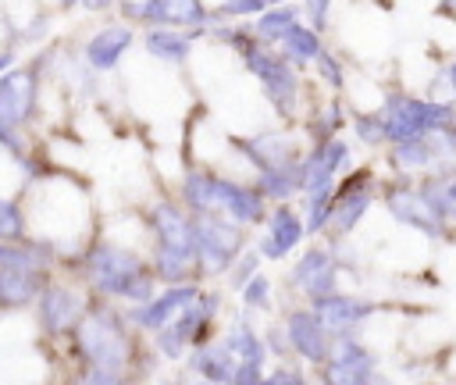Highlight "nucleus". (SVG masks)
Masks as SVG:
<instances>
[{
  "label": "nucleus",
  "instance_id": "32",
  "mask_svg": "<svg viewBox=\"0 0 456 385\" xmlns=\"http://www.w3.org/2000/svg\"><path fill=\"white\" fill-rule=\"evenodd\" d=\"M331 203H335V196H331V185L310 189V207H306V228H310V232H317V228H324V225H328Z\"/></svg>",
  "mask_w": 456,
  "mask_h": 385
},
{
  "label": "nucleus",
  "instance_id": "34",
  "mask_svg": "<svg viewBox=\"0 0 456 385\" xmlns=\"http://www.w3.org/2000/svg\"><path fill=\"white\" fill-rule=\"evenodd\" d=\"M21 232H25V225H21L18 207L7 203V200H0V239H18Z\"/></svg>",
  "mask_w": 456,
  "mask_h": 385
},
{
  "label": "nucleus",
  "instance_id": "13",
  "mask_svg": "<svg viewBox=\"0 0 456 385\" xmlns=\"http://www.w3.org/2000/svg\"><path fill=\"white\" fill-rule=\"evenodd\" d=\"M292 282H296L299 289H306L314 299L335 292V260L328 257V250H310V253L296 264Z\"/></svg>",
  "mask_w": 456,
  "mask_h": 385
},
{
  "label": "nucleus",
  "instance_id": "10",
  "mask_svg": "<svg viewBox=\"0 0 456 385\" xmlns=\"http://www.w3.org/2000/svg\"><path fill=\"white\" fill-rule=\"evenodd\" d=\"M128 14L157 25H203L207 11L200 0H146V4H128Z\"/></svg>",
  "mask_w": 456,
  "mask_h": 385
},
{
  "label": "nucleus",
  "instance_id": "24",
  "mask_svg": "<svg viewBox=\"0 0 456 385\" xmlns=\"http://www.w3.org/2000/svg\"><path fill=\"white\" fill-rule=\"evenodd\" d=\"M235 353L228 346H203L196 356H192V371L210 378V381H232L235 378Z\"/></svg>",
  "mask_w": 456,
  "mask_h": 385
},
{
  "label": "nucleus",
  "instance_id": "37",
  "mask_svg": "<svg viewBox=\"0 0 456 385\" xmlns=\"http://www.w3.org/2000/svg\"><path fill=\"white\" fill-rule=\"evenodd\" d=\"M267 0H224L221 14H260Z\"/></svg>",
  "mask_w": 456,
  "mask_h": 385
},
{
  "label": "nucleus",
  "instance_id": "17",
  "mask_svg": "<svg viewBox=\"0 0 456 385\" xmlns=\"http://www.w3.org/2000/svg\"><path fill=\"white\" fill-rule=\"evenodd\" d=\"M128 43H132V29L128 25H110V29H103L89 39L86 57H89L93 68H114L118 57L128 50Z\"/></svg>",
  "mask_w": 456,
  "mask_h": 385
},
{
  "label": "nucleus",
  "instance_id": "30",
  "mask_svg": "<svg viewBox=\"0 0 456 385\" xmlns=\"http://www.w3.org/2000/svg\"><path fill=\"white\" fill-rule=\"evenodd\" d=\"M424 196L435 203V210L442 217H456V175H445V178H435L424 185Z\"/></svg>",
  "mask_w": 456,
  "mask_h": 385
},
{
  "label": "nucleus",
  "instance_id": "19",
  "mask_svg": "<svg viewBox=\"0 0 456 385\" xmlns=\"http://www.w3.org/2000/svg\"><path fill=\"white\" fill-rule=\"evenodd\" d=\"M235 146L260 168H278V164H289L292 160V143L281 139V135H256V139H235Z\"/></svg>",
  "mask_w": 456,
  "mask_h": 385
},
{
  "label": "nucleus",
  "instance_id": "46",
  "mask_svg": "<svg viewBox=\"0 0 456 385\" xmlns=\"http://www.w3.org/2000/svg\"><path fill=\"white\" fill-rule=\"evenodd\" d=\"M64 4H71V0H64Z\"/></svg>",
  "mask_w": 456,
  "mask_h": 385
},
{
  "label": "nucleus",
  "instance_id": "21",
  "mask_svg": "<svg viewBox=\"0 0 456 385\" xmlns=\"http://www.w3.org/2000/svg\"><path fill=\"white\" fill-rule=\"evenodd\" d=\"M449 143H442L438 132H424L417 139H406V143H395V164L403 168H420V164H435L438 157H445Z\"/></svg>",
  "mask_w": 456,
  "mask_h": 385
},
{
  "label": "nucleus",
  "instance_id": "14",
  "mask_svg": "<svg viewBox=\"0 0 456 385\" xmlns=\"http://www.w3.org/2000/svg\"><path fill=\"white\" fill-rule=\"evenodd\" d=\"M214 207L228 210L235 221H260L264 217V203L253 189H242L235 182H224V178H214Z\"/></svg>",
  "mask_w": 456,
  "mask_h": 385
},
{
  "label": "nucleus",
  "instance_id": "45",
  "mask_svg": "<svg viewBox=\"0 0 456 385\" xmlns=\"http://www.w3.org/2000/svg\"><path fill=\"white\" fill-rule=\"evenodd\" d=\"M107 4H110V0H86V7H93V11H96V7H107Z\"/></svg>",
  "mask_w": 456,
  "mask_h": 385
},
{
  "label": "nucleus",
  "instance_id": "11",
  "mask_svg": "<svg viewBox=\"0 0 456 385\" xmlns=\"http://www.w3.org/2000/svg\"><path fill=\"white\" fill-rule=\"evenodd\" d=\"M346 157H349V150H346L342 139H324V143H317L314 153H310L306 164H303V189L310 192V189L331 185V178H335V171L346 164Z\"/></svg>",
  "mask_w": 456,
  "mask_h": 385
},
{
  "label": "nucleus",
  "instance_id": "23",
  "mask_svg": "<svg viewBox=\"0 0 456 385\" xmlns=\"http://www.w3.org/2000/svg\"><path fill=\"white\" fill-rule=\"evenodd\" d=\"M39 278L36 267H0V303L4 307H21L36 296Z\"/></svg>",
  "mask_w": 456,
  "mask_h": 385
},
{
  "label": "nucleus",
  "instance_id": "18",
  "mask_svg": "<svg viewBox=\"0 0 456 385\" xmlns=\"http://www.w3.org/2000/svg\"><path fill=\"white\" fill-rule=\"evenodd\" d=\"M39 314H43V324L50 332H64L78 314H82V299L71 292V289H46L43 299H39Z\"/></svg>",
  "mask_w": 456,
  "mask_h": 385
},
{
  "label": "nucleus",
  "instance_id": "3",
  "mask_svg": "<svg viewBox=\"0 0 456 385\" xmlns=\"http://www.w3.org/2000/svg\"><path fill=\"white\" fill-rule=\"evenodd\" d=\"M239 242H242V232L235 225L221 221V217H207L203 214L192 225V246H196V257H200V264L207 271H224L232 264Z\"/></svg>",
  "mask_w": 456,
  "mask_h": 385
},
{
  "label": "nucleus",
  "instance_id": "8",
  "mask_svg": "<svg viewBox=\"0 0 456 385\" xmlns=\"http://www.w3.org/2000/svg\"><path fill=\"white\" fill-rule=\"evenodd\" d=\"M289 342H292L296 353H303L306 360H328V353H331L328 324L321 321V314H310V310L289 314Z\"/></svg>",
  "mask_w": 456,
  "mask_h": 385
},
{
  "label": "nucleus",
  "instance_id": "43",
  "mask_svg": "<svg viewBox=\"0 0 456 385\" xmlns=\"http://www.w3.org/2000/svg\"><path fill=\"white\" fill-rule=\"evenodd\" d=\"M271 346H274V349H278V353H285V339H281V335H278V332H274V335H271Z\"/></svg>",
  "mask_w": 456,
  "mask_h": 385
},
{
  "label": "nucleus",
  "instance_id": "4",
  "mask_svg": "<svg viewBox=\"0 0 456 385\" xmlns=\"http://www.w3.org/2000/svg\"><path fill=\"white\" fill-rule=\"evenodd\" d=\"M32 96H36V82L28 71H14V75L0 78V143H7L11 150H18L14 125H21L28 118Z\"/></svg>",
  "mask_w": 456,
  "mask_h": 385
},
{
  "label": "nucleus",
  "instance_id": "6",
  "mask_svg": "<svg viewBox=\"0 0 456 385\" xmlns=\"http://www.w3.org/2000/svg\"><path fill=\"white\" fill-rule=\"evenodd\" d=\"M381 125H385V139H392V143H406V139H417V135L431 132L428 100L388 96V103L381 111Z\"/></svg>",
  "mask_w": 456,
  "mask_h": 385
},
{
  "label": "nucleus",
  "instance_id": "29",
  "mask_svg": "<svg viewBox=\"0 0 456 385\" xmlns=\"http://www.w3.org/2000/svg\"><path fill=\"white\" fill-rule=\"evenodd\" d=\"M296 25V7H271L256 18V36L264 39H285V32Z\"/></svg>",
  "mask_w": 456,
  "mask_h": 385
},
{
  "label": "nucleus",
  "instance_id": "25",
  "mask_svg": "<svg viewBox=\"0 0 456 385\" xmlns=\"http://www.w3.org/2000/svg\"><path fill=\"white\" fill-rule=\"evenodd\" d=\"M299 185H303V164H296V160L278 164V168H267V171H260V178H256V189H260L264 196H289V192L299 189Z\"/></svg>",
  "mask_w": 456,
  "mask_h": 385
},
{
  "label": "nucleus",
  "instance_id": "16",
  "mask_svg": "<svg viewBox=\"0 0 456 385\" xmlns=\"http://www.w3.org/2000/svg\"><path fill=\"white\" fill-rule=\"evenodd\" d=\"M196 296V285H171L164 296H157L153 303H146V307H139V310H132V317L142 324V328H164V321L167 317H175L189 299Z\"/></svg>",
  "mask_w": 456,
  "mask_h": 385
},
{
  "label": "nucleus",
  "instance_id": "27",
  "mask_svg": "<svg viewBox=\"0 0 456 385\" xmlns=\"http://www.w3.org/2000/svg\"><path fill=\"white\" fill-rule=\"evenodd\" d=\"M146 50H150L153 57H160V61H185V53H189V36L171 32V29H157V32L146 36Z\"/></svg>",
  "mask_w": 456,
  "mask_h": 385
},
{
  "label": "nucleus",
  "instance_id": "1",
  "mask_svg": "<svg viewBox=\"0 0 456 385\" xmlns=\"http://www.w3.org/2000/svg\"><path fill=\"white\" fill-rule=\"evenodd\" d=\"M89 274L93 282L103 289V292H114V296H128V299H150V278L142 271V264L125 253V250H96L89 257Z\"/></svg>",
  "mask_w": 456,
  "mask_h": 385
},
{
  "label": "nucleus",
  "instance_id": "44",
  "mask_svg": "<svg viewBox=\"0 0 456 385\" xmlns=\"http://www.w3.org/2000/svg\"><path fill=\"white\" fill-rule=\"evenodd\" d=\"M449 89H452V96H456V64L449 68Z\"/></svg>",
  "mask_w": 456,
  "mask_h": 385
},
{
  "label": "nucleus",
  "instance_id": "41",
  "mask_svg": "<svg viewBox=\"0 0 456 385\" xmlns=\"http://www.w3.org/2000/svg\"><path fill=\"white\" fill-rule=\"evenodd\" d=\"M306 14L314 21V29L324 25V14H328V0H306Z\"/></svg>",
  "mask_w": 456,
  "mask_h": 385
},
{
  "label": "nucleus",
  "instance_id": "33",
  "mask_svg": "<svg viewBox=\"0 0 456 385\" xmlns=\"http://www.w3.org/2000/svg\"><path fill=\"white\" fill-rule=\"evenodd\" d=\"M235 356H242V360H264V346H260V339L246 328V324H239L232 335H228V342H224Z\"/></svg>",
  "mask_w": 456,
  "mask_h": 385
},
{
  "label": "nucleus",
  "instance_id": "7",
  "mask_svg": "<svg viewBox=\"0 0 456 385\" xmlns=\"http://www.w3.org/2000/svg\"><path fill=\"white\" fill-rule=\"evenodd\" d=\"M367 203H370V171H360V175H353L349 182H342V189H338V196H335V203H331L328 225H331L338 235L349 232V228L360 221V214L367 210Z\"/></svg>",
  "mask_w": 456,
  "mask_h": 385
},
{
  "label": "nucleus",
  "instance_id": "9",
  "mask_svg": "<svg viewBox=\"0 0 456 385\" xmlns=\"http://www.w3.org/2000/svg\"><path fill=\"white\" fill-rule=\"evenodd\" d=\"M328 381H370L374 378V356L349 335H342L331 346V364H328Z\"/></svg>",
  "mask_w": 456,
  "mask_h": 385
},
{
  "label": "nucleus",
  "instance_id": "39",
  "mask_svg": "<svg viewBox=\"0 0 456 385\" xmlns=\"http://www.w3.org/2000/svg\"><path fill=\"white\" fill-rule=\"evenodd\" d=\"M317 68H321V75H324L331 86H342V71H338V64H335L328 53H317Z\"/></svg>",
  "mask_w": 456,
  "mask_h": 385
},
{
  "label": "nucleus",
  "instance_id": "40",
  "mask_svg": "<svg viewBox=\"0 0 456 385\" xmlns=\"http://www.w3.org/2000/svg\"><path fill=\"white\" fill-rule=\"evenodd\" d=\"M253 267H256V253H246V260H242V264L232 271V285H246Z\"/></svg>",
  "mask_w": 456,
  "mask_h": 385
},
{
  "label": "nucleus",
  "instance_id": "20",
  "mask_svg": "<svg viewBox=\"0 0 456 385\" xmlns=\"http://www.w3.org/2000/svg\"><path fill=\"white\" fill-rule=\"evenodd\" d=\"M299 235H303L299 217H296L289 207H278V210L271 214V235L260 242V253H264V257H281L285 250H292V246L299 242Z\"/></svg>",
  "mask_w": 456,
  "mask_h": 385
},
{
  "label": "nucleus",
  "instance_id": "36",
  "mask_svg": "<svg viewBox=\"0 0 456 385\" xmlns=\"http://www.w3.org/2000/svg\"><path fill=\"white\" fill-rule=\"evenodd\" d=\"M356 132H360L363 143H381V139H385L381 118H360V121H356Z\"/></svg>",
  "mask_w": 456,
  "mask_h": 385
},
{
  "label": "nucleus",
  "instance_id": "42",
  "mask_svg": "<svg viewBox=\"0 0 456 385\" xmlns=\"http://www.w3.org/2000/svg\"><path fill=\"white\" fill-rule=\"evenodd\" d=\"M267 381H274V385H281V381H292V385H299V381H303V374H299V371H285V367H281V371H274Z\"/></svg>",
  "mask_w": 456,
  "mask_h": 385
},
{
  "label": "nucleus",
  "instance_id": "31",
  "mask_svg": "<svg viewBox=\"0 0 456 385\" xmlns=\"http://www.w3.org/2000/svg\"><path fill=\"white\" fill-rule=\"evenodd\" d=\"M185 203L196 207V210H210L214 207V175L192 171L185 178Z\"/></svg>",
  "mask_w": 456,
  "mask_h": 385
},
{
  "label": "nucleus",
  "instance_id": "2",
  "mask_svg": "<svg viewBox=\"0 0 456 385\" xmlns=\"http://www.w3.org/2000/svg\"><path fill=\"white\" fill-rule=\"evenodd\" d=\"M78 335H82V349H86V356H89L96 367H103V371H110V374L121 378L118 367H125L128 342H125L121 328L114 324V317H107V314H93V317L82 324Z\"/></svg>",
  "mask_w": 456,
  "mask_h": 385
},
{
  "label": "nucleus",
  "instance_id": "35",
  "mask_svg": "<svg viewBox=\"0 0 456 385\" xmlns=\"http://www.w3.org/2000/svg\"><path fill=\"white\" fill-rule=\"evenodd\" d=\"M246 303L249 307H267L271 303V285H267V278H249L246 282Z\"/></svg>",
  "mask_w": 456,
  "mask_h": 385
},
{
  "label": "nucleus",
  "instance_id": "15",
  "mask_svg": "<svg viewBox=\"0 0 456 385\" xmlns=\"http://www.w3.org/2000/svg\"><path fill=\"white\" fill-rule=\"evenodd\" d=\"M317 303V314H321V321L328 324V328H335V332H349L353 324H360L374 307L370 303H363V299H353V296H335V292H328V296H321V299H314Z\"/></svg>",
  "mask_w": 456,
  "mask_h": 385
},
{
  "label": "nucleus",
  "instance_id": "22",
  "mask_svg": "<svg viewBox=\"0 0 456 385\" xmlns=\"http://www.w3.org/2000/svg\"><path fill=\"white\" fill-rule=\"evenodd\" d=\"M153 228L160 235V246H178V250H196L192 246V225L182 217L178 207L171 203H160L153 210Z\"/></svg>",
  "mask_w": 456,
  "mask_h": 385
},
{
  "label": "nucleus",
  "instance_id": "38",
  "mask_svg": "<svg viewBox=\"0 0 456 385\" xmlns=\"http://www.w3.org/2000/svg\"><path fill=\"white\" fill-rule=\"evenodd\" d=\"M232 381H239V385L260 381V360H242V364L235 367V378H232Z\"/></svg>",
  "mask_w": 456,
  "mask_h": 385
},
{
  "label": "nucleus",
  "instance_id": "28",
  "mask_svg": "<svg viewBox=\"0 0 456 385\" xmlns=\"http://www.w3.org/2000/svg\"><path fill=\"white\" fill-rule=\"evenodd\" d=\"M285 57L289 61H317V53H321V39H317V29H303V25H292L289 32H285Z\"/></svg>",
  "mask_w": 456,
  "mask_h": 385
},
{
  "label": "nucleus",
  "instance_id": "12",
  "mask_svg": "<svg viewBox=\"0 0 456 385\" xmlns=\"http://www.w3.org/2000/svg\"><path fill=\"white\" fill-rule=\"evenodd\" d=\"M388 210L403 221V225H413L428 235H442V214L435 210V203L428 196H417V192H406V189H395L388 196Z\"/></svg>",
  "mask_w": 456,
  "mask_h": 385
},
{
  "label": "nucleus",
  "instance_id": "5",
  "mask_svg": "<svg viewBox=\"0 0 456 385\" xmlns=\"http://www.w3.org/2000/svg\"><path fill=\"white\" fill-rule=\"evenodd\" d=\"M246 64H249V71L264 82L267 100H271L281 114H292V107H296V75L289 71L285 57H271V53H264V50H249V53H246Z\"/></svg>",
  "mask_w": 456,
  "mask_h": 385
},
{
  "label": "nucleus",
  "instance_id": "26",
  "mask_svg": "<svg viewBox=\"0 0 456 385\" xmlns=\"http://www.w3.org/2000/svg\"><path fill=\"white\" fill-rule=\"evenodd\" d=\"M196 264V250H178V246H160L157 253V274L164 282H182Z\"/></svg>",
  "mask_w": 456,
  "mask_h": 385
}]
</instances>
